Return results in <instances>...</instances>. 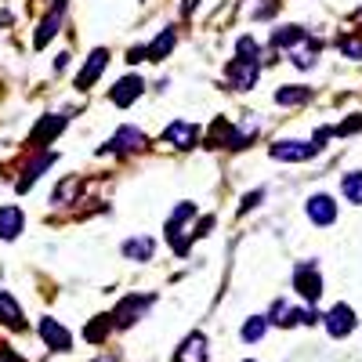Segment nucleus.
I'll use <instances>...</instances> for the list:
<instances>
[{
	"mask_svg": "<svg viewBox=\"0 0 362 362\" xmlns=\"http://www.w3.org/2000/svg\"><path fill=\"white\" fill-rule=\"evenodd\" d=\"M257 73H261V62L257 58H232V62L225 66V76H228V83L235 87V90H247V87H254V80H257Z\"/></svg>",
	"mask_w": 362,
	"mask_h": 362,
	"instance_id": "f257e3e1",
	"label": "nucleus"
},
{
	"mask_svg": "<svg viewBox=\"0 0 362 362\" xmlns=\"http://www.w3.org/2000/svg\"><path fill=\"white\" fill-rule=\"evenodd\" d=\"M293 286H297V293L305 297L308 305H315L319 293H322V279H319L315 264H297V272H293Z\"/></svg>",
	"mask_w": 362,
	"mask_h": 362,
	"instance_id": "f03ea898",
	"label": "nucleus"
},
{
	"mask_svg": "<svg viewBox=\"0 0 362 362\" xmlns=\"http://www.w3.org/2000/svg\"><path fill=\"white\" fill-rule=\"evenodd\" d=\"M319 153L315 141H279L272 148V160H283V163H300V160H312Z\"/></svg>",
	"mask_w": 362,
	"mask_h": 362,
	"instance_id": "7ed1b4c3",
	"label": "nucleus"
},
{
	"mask_svg": "<svg viewBox=\"0 0 362 362\" xmlns=\"http://www.w3.org/2000/svg\"><path fill=\"white\" fill-rule=\"evenodd\" d=\"M322 322H326V334L329 337H348L351 329H355V312L348 305H334V308L326 312Z\"/></svg>",
	"mask_w": 362,
	"mask_h": 362,
	"instance_id": "20e7f679",
	"label": "nucleus"
},
{
	"mask_svg": "<svg viewBox=\"0 0 362 362\" xmlns=\"http://www.w3.org/2000/svg\"><path fill=\"white\" fill-rule=\"evenodd\" d=\"M148 305H153V297H124V300H119V308H116L109 319H112L116 326H131V322L141 319V312H145Z\"/></svg>",
	"mask_w": 362,
	"mask_h": 362,
	"instance_id": "39448f33",
	"label": "nucleus"
},
{
	"mask_svg": "<svg viewBox=\"0 0 362 362\" xmlns=\"http://www.w3.org/2000/svg\"><path fill=\"white\" fill-rule=\"evenodd\" d=\"M163 138L174 145V148H192L199 141V127L189 124V119H174V124L163 131Z\"/></svg>",
	"mask_w": 362,
	"mask_h": 362,
	"instance_id": "423d86ee",
	"label": "nucleus"
},
{
	"mask_svg": "<svg viewBox=\"0 0 362 362\" xmlns=\"http://www.w3.org/2000/svg\"><path fill=\"white\" fill-rule=\"evenodd\" d=\"M105 66H109V51L105 47H98V51H90V58H87V66L80 69V76H76V87L80 90H87L90 83H95L102 73H105Z\"/></svg>",
	"mask_w": 362,
	"mask_h": 362,
	"instance_id": "0eeeda50",
	"label": "nucleus"
},
{
	"mask_svg": "<svg viewBox=\"0 0 362 362\" xmlns=\"http://www.w3.org/2000/svg\"><path fill=\"white\" fill-rule=\"evenodd\" d=\"M40 337H44L47 348H54V351H69V344H73L69 329L58 322V319H40Z\"/></svg>",
	"mask_w": 362,
	"mask_h": 362,
	"instance_id": "6e6552de",
	"label": "nucleus"
},
{
	"mask_svg": "<svg viewBox=\"0 0 362 362\" xmlns=\"http://www.w3.org/2000/svg\"><path fill=\"white\" fill-rule=\"evenodd\" d=\"M141 87H145V83H141V76H124V80H119V83L109 90V102H112V105H119V109H127V105L141 95Z\"/></svg>",
	"mask_w": 362,
	"mask_h": 362,
	"instance_id": "1a4fd4ad",
	"label": "nucleus"
},
{
	"mask_svg": "<svg viewBox=\"0 0 362 362\" xmlns=\"http://www.w3.org/2000/svg\"><path fill=\"white\" fill-rule=\"evenodd\" d=\"M62 15H66V0H54V8L44 15V22H40V29H37V37H33L37 47H44V44L58 33V25H62Z\"/></svg>",
	"mask_w": 362,
	"mask_h": 362,
	"instance_id": "9d476101",
	"label": "nucleus"
},
{
	"mask_svg": "<svg viewBox=\"0 0 362 362\" xmlns=\"http://www.w3.org/2000/svg\"><path fill=\"white\" fill-rule=\"evenodd\" d=\"M141 145H145V134H141L138 127H119L116 138H112L105 148H109V153H138Z\"/></svg>",
	"mask_w": 362,
	"mask_h": 362,
	"instance_id": "9b49d317",
	"label": "nucleus"
},
{
	"mask_svg": "<svg viewBox=\"0 0 362 362\" xmlns=\"http://www.w3.org/2000/svg\"><path fill=\"white\" fill-rule=\"evenodd\" d=\"M305 210H308V218H312L315 225H329V221H337V203L329 199V196H312V199L305 203Z\"/></svg>",
	"mask_w": 362,
	"mask_h": 362,
	"instance_id": "f8f14e48",
	"label": "nucleus"
},
{
	"mask_svg": "<svg viewBox=\"0 0 362 362\" xmlns=\"http://www.w3.org/2000/svg\"><path fill=\"white\" fill-rule=\"evenodd\" d=\"M62 131H66V116H44L33 127V145H51Z\"/></svg>",
	"mask_w": 362,
	"mask_h": 362,
	"instance_id": "ddd939ff",
	"label": "nucleus"
},
{
	"mask_svg": "<svg viewBox=\"0 0 362 362\" xmlns=\"http://www.w3.org/2000/svg\"><path fill=\"white\" fill-rule=\"evenodd\" d=\"M174 362H206V341H203V334H192V337L181 341Z\"/></svg>",
	"mask_w": 362,
	"mask_h": 362,
	"instance_id": "4468645a",
	"label": "nucleus"
},
{
	"mask_svg": "<svg viewBox=\"0 0 362 362\" xmlns=\"http://www.w3.org/2000/svg\"><path fill=\"white\" fill-rule=\"evenodd\" d=\"M0 322L11 326V329H22L25 319H22V308H18V300L8 293V290H0Z\"/></svg>",
	"mask_w": 362,
	"mask_h": 362,
	"instance_id": "2eb2a0df",
	"label": "nucleus"
},
{
	"mask_svg": "<svg viewBox=\"0 0 362 362\" xmlns=\"http://www.w3.org/2000/svg\"><path fill=\"white\" fill-rule=\"evenodd\" d=\"M22 225H25V218L18 206H0V239H15L22 232Z\"/></svg>",
	"mask_w": 362,
	"mask_h": 362,
	"instance_id": "dca6fc26",
	"label": "nucleus"
},
{
	"mask_svg": "<svg viewBox=\"0 0 362 362\" xmlns=\"http://www.w3.org/2000/svg\"><path fill=\"white\" fill-rule=\"evenodd\" d=\"M174 40H177V37H174V29H163V33L145 47V62H160V58H167V54L174 51Z\"/></svg>",
	"mask_w": 362,
	"mask_h": 362,
	"instance_id": "f3484780",
	"label": "nucleus"
},
{
	"mask_svg": "<svg viewBox=\"0 0 362 362\" xmlns=\"http://www.w3.org/2000/svg\"><path fill=\"white\" fill-rule=\"evenodd\" d=\"M51 163H54V153H44V156H37L33 163L25 167V174H22V181H18V192H25V189L33 185V181H37V177H40V174L51 167Z\"/></svg>",
	"mask_w": 362,
	"mask_h": 362,
	"instance_id": "a211bd4d",
	"label": "nucleus"
},
{
	"mask_svg": "<svg viewBox=\"0 0 362 362\" xmlns=\"http://www.w3.org/2000/svg\"><path fill=\"white\" fill-rule=\"evenodd\" d=\"M153 250H156V243L148 235H138V239H127V243H124V254L134 257V261H148V257H153Z\"/></svg>",
	"mask_w": 362,
	"mask_h": 362,
	"instance_id": "6ab92c4d",
	"label": "nucleus"
},
{
	"mask_svg": "<svg viewBox=\"0 0 362 362\" xmlns=\"http://www.w3.org/2000/svg\"><path fill=\"white\" fill-rule=\"evenodd\" d=\"M272 44H276V47L305 44V29H300V25H283V29H276V33H272Z\"/></svg>",
	"mask_w": 362,
	"mask_h": 362,
	"instance_id": "aec40b11",
	"label": "nucleus"
},
{
	"mask_svg": "<svg viewBox=\"0 0 362 362\" xmlns=\"http://www.w3.org/2000/svg\"><path fill=\"white\" fill-rule=\"evenodd\" d=\"M254 134H257V124H250V119H243L232 134H228V148H247L250 141H254Z\"/></svg>",
	"mask_w": 362,
	"mask_h": 362,
	"instance_id": "412c9836",
	"label": "nucleus"
},
{
	"mask_svg": "<svg viewBox=\"0 0 362 362\" xmlns=\"http://www.w3.org/2000/svg\"><path fill=\"white\" fill-rule=\"evenodd\" d=\"M109 329H112V322H109V315H98L95 322H90V326L83 329V337H87L90 344H98V341H105V337H109Z\"/></svg>",
	"mask_w": 362,
	"mask_h": 362,
	"instance_id": "4be33fe9",
	"label": "nucleus"
},
{
	"mask_svg": "<svg viewBox=\"0 0 362 362\" xmlns=\"http://www.w3.org/2000/svg\"><path fill=\"white\" fill-rule=\"evenodd\" d=\"M308 98V87H279L276 90V102L279 105H300Z\"/></svg>",
	"mask_w": 362,
	"mask_h": 362,
	"instance_id": "5701e85b",
	"label": "nucleus"
},
{
	"mask_svg": "<svg viewBox=\"0 0 362 362\" xmlns=\"http://www.w3.org/2000/svg\"><path fill=\"white\" fill-rule=\"evenodd\" d=\"M264 326H268V319H261V315L247 319L243 322V341H261L264 337Z\"/></svg>",
	"mask_w": 362,
	"mask_h": 362,
	"instance_id": "b1692460",
	"label": "nucleus"
},
{
	"mask_svg": "<svg viewBox=\"0 0 362 362\" xmlns=\"http://www.w3.org/2000/svg\"><path fill=\"white\" fill-rule=\"evenodd\" d=\"M341 189H344V196H348L351 203H362V174H348Z\"/></svg>",
	"mask_w": 362,
	"mask_h": 362,
	"instance_id": "393cba45",
	"label": "nucleus"
},
{
	"mask_svg": "<svg viewBox=\"0 0 362 362\" xmlns=\"http://www.w3.org/2000/svg\"><path fill=\"white\" fill-rule=\"evenodd\" d=\"M337 47H341L348 58H362V40H348V37H341V40H337Z\"/></svg>",
	"mask_w": 362,
	"mask_h": 362,
	"instance_id": "a878e982",
	"label": "nucleus"
},
{
	"mask_svg": "<svg viewBox=\"0 0 362 362\" xmlns=\"http://www.w3.org/2000/svg\"><path fill=\"white\" fill-rule=\"evenodd\" d=\"M355 131H362V116H351V119H344V124L341 127H334V134H355Z\"/></svg>",
	"mask_w": 362,
	"mask_h": 362,
	"instance_id": "bb28decb",
	"label": "nucleus"
},
{
	"mask_svg": "<svg viewBox=\"0 0 362 362\" xmlns=\"http://www.w3.org/2000/svg\"><path fill=\"white\" fill-rule=\"evenodd\" d=\"M239 58H257V44H254V37H239Z\"/></svg>",
	"mask_w": 362,
	"mask_h": 362,
	"instance_id": "cd10ccee",
	"label": "nucleus"
},
{
	"mask_svg": "<svg viewBox=\"0 0 362 362\" xmlns=\"http://www.w3.org/2000/svg\"><path fill=\"white\" fill-rule=\"evenodd\" d=\"M0 362H25V358H18L11 348H0Z\"/></svg>",
	"mask_w": 362,
	"mask_h": 362,
	"instance_id": "c85d7f7f",
	"label": "nucleus"
},
{
	"mask_svg": "<svg viewBox=\"0 0 362 362\" xmlns=\"http://www.w3.org/2000/svg\"><path fill=\"white\" fill-rule=\"evenodd\" d=\"M257 199H261V192H250V196L243 199V210H250V206H257Z\"/></svg>",
	"mask_w": 362,
	"mask_h": 362,
	"instance_id": "c756f323",
	"label": "nucleus"
}]
</instances>
